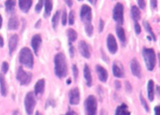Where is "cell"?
<instances>
[{
	"mask_svg": "<svg viewBox=\"0 0 160 115\" xmlns=\"http://www.w3.org/2000/svg\"><path fill=\"white\" fill-rule=\"evenodd\" d=\"M150 3H151V6H152V7L153 9H157V7H158V2L157 1H156V0H155V1H153V0H152Z\"/></svg>",
	"mask_w": 160,
	"mask_h": 115,
	"instance_id": "7bdbcfd3",
	"label": "cell"
},
{
	"mask_svg": "<svg viewBox=\"0 0 160 115\" xmlns=\"http://www.w3.org/2000/svg\"><path fill=\"white\" fill-rule=\"evenodd\" d=\"M142 55L146 68L150 71L154 70L156 64V56L155 50L151 48H144L142 50Z\"/></svg>",
	"mask_w": 160,
	"mask_h": 115,
	"instance_id": "3957f363",
	"label": "cell"
},
{
	"mask_svg": "<svg viewBox=\"0 0 160 115\" xmlns=\"http://www.w3.org/2000/svg\"><path fill=\"white\" fill-rule=\"evenodd\" d=\"M147 93H148V97L150 101L154 100L155 96V89H154V81L152 80H149L147 84Z\"/></svg>",
	"mask_w": 160,
	"mask_h": 115,
	"instance_id": "7402d4cb",
	"label": "cell"
},
{
	"mask_svg": "<svg viewBox=\"0 0 160 115\" xmlns=\"http://www.w3.org/2000/svg\"><path fill=\"white\" fill-rule=\"evenodd\" d=\"M95 70H96V73L100 81L102 82H106L108 80V77H109L107 70L101 65H96Z\"/></svg>",
	"mask_w": 160,
	"mask_h": 115,
	"instance_id": "2e32d148",
	"label": "cell"
},
{
	"mask_svg": "<svg viewBox=\"0 0 160 115\" xmlns=\"http://www.w3.org/2000/svg\"><path fill=\"white\" fill-rule=\"evenodd\" d=\"M70 103L71 105H78L80 103V91L78 88L72 89L69 92Z\"/></svg>",
	"mask_w": 160,
	"mask_h": 115,
	"instance_id": "5bb4252c",
	"label": "cell"
},
{
	"mask_svg": "<svg viewBox=\"0 0 160 115\" xmlns=\"http://www.w3.org/2000/svg\"><path fill=\"white\" fill-rule=\"evenodd\" d=\"M78 49H79L80 53L81 54V56H84L86 59H89L91 57L90 46L85 41H80L79 44H78Z\"/></svg>",
	"mask_w": 160,
	"mask_h": 115,
	"instance_id": "8fae6325",
	"label": "cell"
},
{
	"mask_svg": "<svg viewBox=\"0 0 160 115\" xmlns=\"http://www.w3.org/2000/svg\"><path fill=\"white\" fill-rule=\"evenodd\" d=\"M70 82H71V79H70V78H68V79H67V84L70 85Z\"/></svg>",
	"mask_w": 160,
	"mask_h": 115,
	"instance_id": "db71d44e",
	"label": "cell"
},
{
	"mask_svg": "<svg viewBox=\"0 0 160 115\" xmlns=\"http://www.w3.org/2000/svg\"><path fill=\"white\" fill-rule=\"evenodd\" d=\"M69 45H70V49H69V51H70V57L73 58L74 56V53H75V49L73 47V45H71V43L69 42Z\"/></svg>",
	"mask_w": 160,
	"mask_h": 115,
	"instance_id": "b9f144b4",
	"label": "cell"
},
{
	"mask_svg": "<svg viewBox=\"0 0 160 115\" xmlns=\"http://www.w3.org/2000/svg\"><path fill=\"white\" fill-rule=\"evenodd\" d=\"M68 22L70 25H73L75 22V12L73 10H70L68 16Z\"/></svg>",
	"mask_w": 160,
	"mask_h": 115,
	"instance_id": "d6a6232c",
	"label": "cell"
},
{
	"mask_svg": "<svg viewBox=\"0 0 160 115\" xmlns=\"http://www.w3.org/2000/svg\"><path fill=\"white\" fill-rule=\"evenodd\" d=\"M47 104H46V106H49V105H52V107H54L55 106V102L53 101V100H48V101H47Z\"/></svg>",
	"mask_w": 160,
	"mask_h": 115,
	"instance_id": "7dc6e473",
	"label": "cell"
},
{
	"mask_svg": "<svg viewBox=\"0 0 160 115\" xmlns=\"http://www.w3.org/2000/svg\"><path fill=\"white\" fill-rule=\"evenodd\" d=\"M16 6V1H12V0H8V1L5 2V6H6V10L7 13H12L14 11Z\"/></svg>",
	"mask_w": 160,
	"mask_h": 115,
	"instance_id": "f1b7e54d",
	"label": "cell"
},
{
	"mask_svg": "<svg viewBox=\"0 0 160 115\" xmlns=\"http://www.w3.org/2000/svg\"><path fill=\"white\" fill-rule=\"evenodd\" d=\"M19 25H20V22H19V19L17 16H12L9 19V22H8V29L9 30H11V31L17 30L19 28Z\"/></svg>",
	"mask_w": 160,
	"mask_h": 115,
	"instance_id": "ffe728a7",
	"label": "cell"
},
{
	"mask_svg": "<svg viewBox=\"0 0 160 115\" xmlns=\"http://www.w3.org/2000/svg\"><path fill=\"white\" fill-rule=\"evenodd\" d=\"M42 42V39L41 34H36L33 35L32 39H31V46H32L34 53H35L36 56H38V50L40 49Z\"/></svg>",
	"mask_w": 160,
	"mask_h": 115,
	"instance_id": "9a60e30c",
	"label": "cell"
},
{
	"mask_svg": "<svg viewBox=\"0 0 160 115\" xmlns=\"http://www.w3.org/2000/svg\"><path fill=\"white\" fill-rule=\"evenodd\" d=\"M134 31H135V33L137 34H139L141 33V31H142L141 25L138 22H135V24H134Z\"/></svg>",
	"mask_w": 160,
	"mask_h": 115,
	"instance_id": "f35d334b",
	"label": "cell"
},
{
	"mask_svg": "<svg viewBox=\"0 0 160 115\" xmlns=\"http://www.w3.org/2000/svg\"><path fill=\"white\" fill-rule=\"evenodd\" d=\"M116 32H117V36H118L119 39H120V42H121L122 45L124 46L126 45V34H125V31L121 26L118 25V26L116 28Z\"/></svg>",
	"mask_w": 160,
	"mask_h": 115,
	"instance_id": "44dd1931",
	"label": "cell"
},
{
	"mask_svg": "<svg viewBox=\"0 0 160 115\" xmlns=\"http://www.w3.org/2000/svg\"><path fill=\"white\" fill-rule=\"evenodd\" d=\"M99 115H104V111H103V110L101 111V113H100Z\"/></svg>",
	"mask_w": 160,
	"mask_h": 115,
	"instance_id": "6f0895ef",
	"label": "cell"
},
{
	"mask_svg": "<svg viewBox=\"0 0 160 115\" xmlns=\"http://www.w3.org/2000/svg\"><path fill=\"white\" fill-rule=\"evenodd\" d=\"M41 24H42V20H38V22L35 24V25H34L35 28H40Z\"/></svg>",
	"mask_w": 160,
	"mask_h": 115,
	"instance_id": "f907efd6",
	"label": "cell"
},
{
	"mask_svg": "<svg viewBox=\"0 0 160 115\" xmlns=\"http://www.w3.org/2000/svg\"><path fill=\"white\" fill-rule=\"evenodd\" d=\"M67 34L70 43L75 42L77 40V39H78V33L73 28H69L67 31Z\"/></svg>",
	"mask_w": 160,
	"mask_h": 115,
	"instance_id": "4316f807",
	"label": "cell"
},
{
	"mask_svg": "<svg viewBox=\"0 0 160 115\" xmlns=\"http://www.w3.org/2000/svg\"><path fill=\"white\" fill-rule=\"evenodd\" d=\"M88 2H89V3H92V4H93V5H95V3H97V1H92V0H89Z\"/></svg>",
	"mask_w": 160,
	"mask_h": 115,
	"instance_id": "11a10c76",
	"label": "cell"
},
{
	"mask_svg": "<svg viewBox=\"0 0 160 115\" xmlns=\"http://www.w3.org/2000/svg\"><path fill=\"white\" fill-rule=\"evenodd\" d=\"M61 20H62V24L63 25V26H65L67 23V11H66L65 9L62 11V19H61Z\"/></svg>",
	"mask_w": 160,
	"mask_h": 115,
	"instance_id": "d590c367",
	"label": "cell"
},
{
	"mask_svg": "<svg viewBox=\"0 0 160 115\" xmlns=\"http://www.w3.org/2000/svg\"><path fill=\"white\" fill-rule=\"evenodd\" d=\"M65 115H78V114H77V113L75 112V111L70 110V111H67V113Z\"/></svg>",
	"mask_w": 160,
	"mask_h": 115,
	"instance_id": "c3c4849f",
	"label": "cell"
},
{
	"mask_svg": "<svg viewBox=\"0 0 160 115\" xmlns=\"http://www.w3.org/2000/svg\"><path fill=\"white\" fill-rule=\"evenodd\" d=\"M35 115H42V114H41V113L39 112V111H37V112L35 113Z\"/></svg>",
	"mask_w": 160,
	"mask_h": 115,
	"instance_id": "9f6ffc18",
	"label": "cell"
},
{
	"mask_svg": "<svg viewBox=\"0 0 160 115\" xmlns=\"http://www.w3.org/2000/svg\"><path fill=\"white\" fill-rule=\"evenodd\" d=\"M36 101L34 94L32 92H29L27 93L26 97L24 99V106L25 111H26L27 114L32 115L34 113V107H35Z\"/></svg>",
	"mask_w": 160,
	"mask_h": 115,
	"instance_id": "52a82bcc",
	"label": "cell"
},
{
	"mask_svg": "<svg viewBox=\"0 0 160 115\" xmlns=\"http://www.w3.org/2000/svg\"><path fill=\"white\" fill-rule=\"evenodd\" d=\"M66 4L67 5V6H69V7H71L72 6H73V1H69V0H67V1H65Z\"/></svg>",
	"mask_w": 160,
	"mask_h": 115,
	"instance_id": "681fc988",
	"label": "cell"
},
{
	"mask_svg": "<svg viewBox=\"0 0 160 115\" xmlns=\"http://www.w3.org/2000/svg\"><path fill=\"white\" fill-rule=\"evenodd\" d=\"M131 70L132 75L137 78H140L142 77V67H141L140 63L138 62L136 58H133L131 60Z\"/></svg>",
	"mask_w": 160,
	"mask_h": 115,
	"instance_id": "30bf717a",
	"label": "cell"
},
{
	"mask_svg": "<svg viewBox=\"0 0 160 115\" xmlns=\"http://www.w3.org/2000/svg\"><path fill=\"white\" fill-rule=\"evenodd\" d=\"M19 60L20 64L27 68L31 69L34 67V56L31 50L28 47H23L20 50L19 53Z\"/></svg>",
	"mask_w": 160,
	"mask_h": 115,
	"instance_id": "7a4b0ae2",
	"label": "cell"
},
{
	"mask_svg": "<svg viewBox=\"0 0 160 115\" xmlns=\"http://www.w3.org/2000/svg\"><path fill=\"white\" fill-rule=\"evenodd\" d=\"M98 102L95 96H89L84 102V110L86 115H96Z\"/></svg>",
	"mask_w": 160,
	"mask_h": 115,
	"instance_id": "277c9868",
	"label": "cell"
},
{
	"mask_svg": "<svg viewBox=\"0 0 160 115\" xmlns=\"http://www.w3.org/2000/svg\"><path fill=\"white\" fill-rule=\"evenodd\" d=\"M115 115H131V112L128 110V105L125 103H122L118 106L116 109Z\"/></svg>",
	"mask_w": 160,
	"mask_h": 115,
	"instance_id": "603a6c76",
	"label": "cell"
},
{
	"mask_svg": "<svg viewBox=\"0 0 160 115\" xmlns=\"http://www.w3.org/2000/svg\"><path fill=\"white\" fill-rule=\"evenodd\" d=\"M138 4L139 9H144L146 6V2L144 1V0H138Z\"/></svg>",
	"mask_w": 160,
	"mask_h": 115,
	"instance_id": "74e56055",
	"label": "cell"
},
{
	"mask_svg": "<svg viewBox=\"0 0 160 115\" xmlns=\"http://www.w3.org/2000/svg\"><path fill=\"white\" fill-rule=\"evenodd\" d=\"M72 71H73V78H74V80L76 81L77 78H78V75H79V71H78V67H77L76 64H73V65L72 66Z\"/></svg>",
	"mask_w": 160,
	"mask_h": 115,
	"instance_id": "e575fe53",
	"label": "cell"
},
{
	"mask_svg": "<svg viewBox=\"0 0 160 115\" xmlns=\"http://www.w3.org/2000/svg\"><path fill=\"white\" fill-rule=\"evenodd\" d=\"M112 74L116 78H123L124 76V69L120 61H115L112 64Z\"/></svg>",
	"mask_w": 160,
	"mask_h": 115,
	"instance_id": "7c38bea8",
	"label": "cell"
},
{
	"mask_svg": "<svg viewBox=\"0 0 160 115\" xmlns=\"http://www.w3.org/2000/svg\"><path fill=\"white\" fill-rule=\"evenodd\" d=\"M114 84H115V88L117 89V90L121 88V83H120V81H119L118 80H116L115 82H114Z\"/></svg>",
	"mask_w": 160,
	"mask_h": 115,
	"instance_id": "ee69618b",
	"label": "cell"
},
{
	"mask_svg": "<svg viewBox=\"0 0 160 115\" xmlns=\"http://www.w3.org/2000/svg\"><path fill=\"white\" fill-rule=\"evenodd\" d=\"M80 18L84 25L92 24V8L88 5H83L81 8L80 12Z\"/></svg>",
	"mask_w": 160,
	"mask_h": 115,
	"instance_id": "ba28073f",
	"label": "cell"
},
{
	"mask_svg": "<svg viewBox=\"0 0 160 115\" xmlns=\"http://www.w3.org/2000/svg\"><path fill=\"white\" fill-rule=\"evenodd\" d=\"M107 48L111 54H115L118 50V45H117V40L112 34H109L107 36Z\"/></svg>",
	"mask_w": 160,
	"mask_h": 115,
	"instance_id": "9c48e42d",
	"label": "cell"
},
{
	"mask_svg": "<svg viewBox=\"0 0 160 115\" xmlns=\"http://www.w3.org/2000/svg\"><path fill=\"white\" fill-rule=\"evenodd\" d=\"M43 3H44V1L40 0V1H38V4L35 6L34 10H35V12L37 13H41V11H42V7H43Z\"/></svg>",
	"mask_w": 160,
	"mask_h": 115,
	"instance_id": "836d02e7",
	"label": "cell"
},
{
	"mask_svg": "<svg viewBox=\"0 0 160 115\" xmlns=\"http://www.w3.org/2000/svg\"><path fill=\"white\" fill-rule=\"evenodd\" d=\"M12 115H20V114L18 110H16V111H13V114H12Z\"/></svg>",
	"mask_w": 160,
	"mask_h": 115,
	"instance_id": "f5cc1de1",
	"label": "cell"
},
{
	"mask_svg": "<svg viewBox=\"0 0 160 115\" xmlns=\"http://www.w3.org/2000/svg\"><path fill=\"white\" fill-rule=\"evenodd\" d=\"M125 88H126L127 92H129V93L132 92V86L129 81H125Z\"/></svg>",
	"mask_w": 160,
	"mask_h": 115,
	"instance_id": "60d3db41",
	"label": "cell"
},
{
	"mask_svg": "<svg viewBox=\"0 0 160 115\" xmlns=\"http://www.w3.org/2000/svg\"><path fill=\"white\" fill-rule=\"evenodd\" d=\"M45 81L43 78L39 79L36 82L35 86H34V94H35L36 97H40L43 94L44 91H45Z\"/></svg>",
	"mask_w": 160,
	"mask_h": 115,
	"instance_id": "e0dca14e",
	"label": "cell"
},
{
	"mask_svg": "<svg viewBox=\"0 0 160 115\" xmlns=\"http://www.w3.org/2000/svg\"><path fill=\"white\" fill-rule=\"evenodd\" d=\"M19 42V36L17 34H13L10 36L9 39V43H8V47H9V56H12V53L17 49Z\"/></svg>",
	"mask_w": 160,
	"mask_h": 115,
	"instance_id": "4fadbf2b",
	"label": "cell"
},
{
	"mask_svg": "<svg viewBox=\"0 0 160 115\" xmlns=\"http://www.w3.org/2000/svg\"><path fill=\"white\" fill-rule=\"evenodd\" d=\"M131 17L134 22H138L141 19V11L138 7L136 6H133L131 9Z\"/></svg>",
	"mask_w": 160,
	"mask_h": 115,
	"instance_id": "d4e9b609",
	"label": "cell"
},
{
	"mask_svg": "<svg viewBox=\"0 0 160 115\" xmlns=\"http://www.w3.org/2000/svg\"><path fill=\"white\" fill-rule=\"evenodd\" d=\"M2 26V17L1 14H0V29H1Z\"/></svg>",
	"mask_w": 160,
	"mask_h": 115,
	"instance_id": "816d5d0a",
	"label": "cell"
},
{
	"mask_svg": "<svg viewBox=\"0 0 160 115\" xmlns=\"http://www.w3.org/2000/svg\"><path fill=\"white\" fill-rule=\"evenodd\" d=\"M54 71L55 74L59 78H63L67 75V58L64 53H58L54 57Z\"/></svg>",
	"mask_w": 160,
	"mask_h": 115,
	"instance_id": "6da1fadb",
	"label": "cell"
},
{
	"mask_svg": "<svg viewBox=\"0 0 160 115\" xmlns=\"http://www.w3.org/2000/svg\"><path fill=\"white\" fill-rule=\"evenodd\" d=\"M84 79H85L87 86L91 87V86H92V73H91L90 67H88V64H84Z\"/></svg>",
	"mask_w": 160,
	"mask_h": 115,
	"instance_id": "d6986e66",
	"label": "cell"
},
{
	"mask_svg": "<svg viewBox=\"0 0 160 115\" xmlns=\"http://www.w3.org/2000/svg\"><path fill=\"white\" fill-rule=\"evenodd\" d=\"M144 26H145V30H146L147 32H148V34H149L148 36H149V37H151L152 39L154 40V42H156V34H155V33L153 32L152 28L150 24L148 23V21H144Z\"/></svg>",
	"mask_w": 160,
	"mask_h": 115,
	"instance_id": "83f0119b",
	"label": "cell"
},
{
	"mask_svg": "<svg viewBox=\"0 0 160 115\" xmlns=\"http://www.w3.org/2000/svg\"><path fill=\"white\" fill-rule=\"evenodd\" d=\"M104 27H105V22L102 19H100L99 20V25H98V31L100 33L102 32L103 30H104Z\"/></svg>",
	"mask_w": 160,
	"mask_h": 115,
	"instance_id": "ab89813d",
	"label": "cell"
},
{
	"mask_svg": "<svg viewBox=\"0 0 160 115\" xmlns=\"http://www.w3.org/2000/svg\"><path fill=\"white\" fill-rule=\"evenodd\" d=\"M32 3L33 1H31V0H23V1L20 0V1H18V5L20 10L25 13L29 12L31 6H32Z\"/></svg>",
	"mask_w": 160,
	"mask_h": 115,
	"instance_id": "ac0fdd59",
	"label": "cell"
},
{
	"mask_svg": "<svg viewBox=\"0 0 160 115\" xmlns=\"http://www.w3.org/2000/svg\"><path fill=\"white\" fill-rule=\"evenodd\" d=\"M0 89H1V93L2 97H6L7 96L8 89L7 84H6V79L2 74H0Z\"/></svg>",
	"mask_w": 160,
	"mask_h": 115,
	"instance_id": "cb8c5ba5",
	"label": "cell"
},
{
	"mask_svg": "<svg viewBox=\"0 0 160 115\" xmlns=\"http://www.w3.org/2000/svg\"><path fill=\"white\" fill-rule=\"evenodd\" d=\"M9 64L7 62H3L2 64V71L3 74H6L7 73L8 70H9Z\"/></svg>",
	"mask_w": 160,
	"mask_h": 115,
	"instance_id": "8d00e7d4",
	"label": "cell"
},
{
	"mask_svg": "<svg viewBox=\"0 0 160 115\" xmlns=\"http://www.w3.org/2000/svg\"><path fill=\"white\" fill-rule=\"evenodd\" d=\"M140 101H141V103H142V105L143 106V107L145 108V111H146V112H149V107H148V103H147L145 99L144 98V97H143V95H142V92L140 93Z\"/></svg>",
	"mask_w": 160,
	"mask_h": 115,
	"instance_id": "1f68e13d",
	"label": "cell"
},
{
	"mask_svg": "<svg viewBox=\"0 0 160 115\" xmlns=\"http://www.w3.org/2000/svg\"><path fill=\"white\" fill-rule=\"evenodd\" d=\"M155 111V115H159L160 114V107L159 106H156L154 109Z\"/></svg>",
	"mask_w": 160,
	"mask_h": 115,
	"instance_id": "f6af8a7d",
	"label": "cell"
},
{
	"mask_svg": "<svg viewBox=\"0 0 160 115\" xmlns=\"http://www.w3.org/2000/svg\"><path fill=\"white\" fill-rule=\"evenodd\" d=\"M45 3V13H44V17H48L51 15L52 10L53 3L51 0H47L44 2Z\"/></svg>",
	"mask_w": 160,
	"mask_h": 115,
	"instance_id": "484cf974",
	"label": "cell"
},
{
	"mask_svg": "<svg viewBox=\"0 0 160 115\" xmlns=\"http://www.w3.org/2000/svg\"><path fill=\"white\" fill-rule=\"evenodd\" d=\"M84 31H85L86 34H87L88 36H89V37H92V34H93V32H94V27H93V25H92V24L84 25Z\"/></svg>",
	"mask_w": 160,
	"mask_h": 115,
	"instance_id": "4dcf8cb0",
	"label": "cell"
},
{
	"mask_svg": "<svg viewBox=\"0 0 160 115\" xmlns=\"http://www.w3.org/2000/svg\"><path fill=\"white\" fill-rule=\"evenodd\" d=\"M32 77L33 75L31 72L25 71L23 67H20L17 72L16 78L20 83L21 86H28L32 80Z\"/></svg>",
	"mask_w": 160,
	"mask_h": 115,
	"instance_id": "8992f818",
	"label": "cell"
},
{
	"mask_svg": "<svg viewBox=\"0 0 160 115\" xmlns=\"http://www.w3.org/2000/svg\"><path fill=\"white\" fill-rule=\"evenodd\" d=\"M59 17H60V11H56V13L54 14V16L52 18V26L54 30H56L58 24H59Z\"/></svg>",
	"mask_w": 160,
	"mask_h": 115,
	"instance_id": "f546056e",
	"label": "cell"
},
{
	"mask_svg": "<svg viewBox=\"0 0 160 115\" xmlns=\"http://www.w3.org/2000/svg\"><path fill=\"white\" fill-rule=\"evenodd\" d=\"M4 46V39H3L2 36L0 34V48H2Z\"/></svg>",
	"mask_w": 160,
	"mask_h": 115,
	"instance_id": "bcb514c9",
	"label": "cell"
},
{
	"mask_svg": "<svg viewBox=\"0 0 160 115\" xmlns=\"http://www.w3.org/2000/svg\"><path fill=\"white\" fill-rule=\"evenodd\" d=\"M123 13H124V8L123 4L121 3H117L112 10V18L120 26L124 22Z\"/></svg>",
	"mask_w": 160,
	"mask_h": 115,
	"instance_id": "5b68a950",
	"label": "cell"
}]
</instances>
